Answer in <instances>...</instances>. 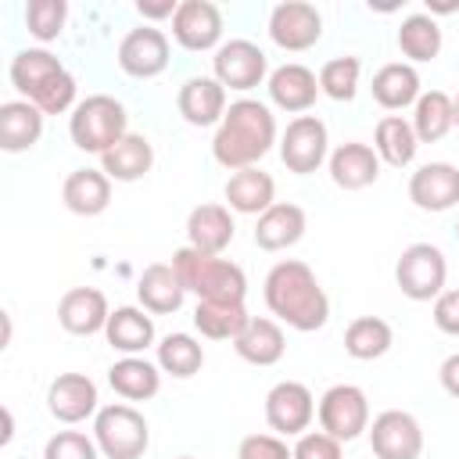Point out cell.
Listing matches in <instances>:
<instances>
[{"label":"cell","mask_w":459,"mask_h":459,"mask_svg":"<svg viewBox=\"0 0 459 459\" xmlns=\"http://www.w3.org/2000/svg\"><path fill=\"white\" fill-rule=\"evenodd\" d=\"M262 294H265V305L276 316V323H283V326H290L298 333L323 330L326 319H330V298H326V290L319 287L316 273L305 262H298V258L276 262L265 273Z\"/></svg>","instance_id":"obj_1"},{"label":"cell","mask_w":459,"mask_h":459,"mask_svg":"<svg viewBox=\"0 0 459 459\" xmlns=\"http://www.w3.org/2000/svg\"><path fill=\"white\" fill-rule=\"evenodd\" d=\"M276 143V118H273V108L255 100V97H240L226 108L222 122L215 126V136H212V158L230 169V172H240V169H251L258 165Z\"/></svg>","instance_id":"obj_2"},{"label":"cell","mask_w":459,"mask_h":459,"mask_svg":"<svg viewBox=\"0 0 459 459\" xmlns=\"http://www.w3.org/2000/svg\"><path fill=\"white\" fill-rule=\"evenodd\" d=\"M11 86L22 93V100L36 104L43 115H65L75 100V75L47 50V47H25L11 57Z\"/></svg>","instance_id":"obj_3"},{"label":"cell","mask_w":459,"mask_h":459,"mask_svg":"<svg viewBox=\"0 0 459 459\" xmlns=\"http://www.w3.org/2000/svg\"><path fill=\"white\" fill-rule=\"evenodd\" d=\"M186 287V294H197V301H244L247 298V276L237 262L222 255H204L194 247H179L169 262Z\"/></svg>","instance_id":"obj_4"},{"label":"cell","mask_w":459,"mask_h":459,"mask_svg":"<svg viewBox=\"0 0 459 459\" xmlns=\"http://www.w3.org/2000/svg\"><path fill=\"white\" fill-rule=\"evenodd\" d=\"M129 133V115L126 104L115 100L111 93H90L82 97L72 115H68V136L79 151L86 154H104L111 151L122 136Z\"/></svg>","instance_id":"obj_5"},{"label":"cell","mask_w":459,"mask_h":459,"mask_svg":"<svg viewBox=\"0 0 459 459\" xmlns=\"http://www.w3.org/2000/svg\"><path fill=\"white\" fill-rule=\"evenodd\" d=\"M93 441L104 459H143L151 448V427L129 402H111L93 416Z\"/></svg>","instance_id":"obj_6"},{"label":"cell","mask_w":459,"mask_h":459,"mask_svg":"<svg viewBox=\"0 0 459 459\" xmlns=\"http://www.w3.org/2000/svg\"><path fill=\"white\" fill-rule=\"evenodd\" d=\"M445 280H448L445 251L430 240L409 244L394 262V283L409 301H434L445 290Z\"/></svg>","instance_id":"obj_7"},{"label":"cell","mask_w":459,"mask_h":459,"mask_svg":"<svg viewBox=\"0 0 459 459\" xmlns=\"http://www.w3.org/2000/svg\"><path fill=\"white\" fill-rule=\"evenodd\" d=\"M316 416H319V430H326L344 445L355 441L362 430H369V398L359 384H333L323 391Z\"/></svg>","instance_id":"obj_8"},{"label":"cell","mask_w":459,"mask_h":459,"mask_svg":"<svg viewBox=\"0 0 459 459\" xmlns=\"http://www.w3.org/2000/svg\"><path fill=\"white\" fill-rule=\"evenodd\" d=\"M330 158V133L319 115H298L280 136V161L294 176H312Z\"/></svg>","instance_id":"obj_9"},{"label":"cell","mask_w":459,"mask_h":459,"mask_svg":"<svg viewBox=\"0 0 459 459\" xmlns=\"http://www.w3.org/2000/svg\"><path fill=\"white\" fill-rule=\"evenodd\" d=\"M212 75L222 82V90L247 93L269 79V57L251 39H226L212 57Z\"/></svg>","instance_id":"obj_10"},{"label":"cell","mask_w":459,"mask_h":459,"mask_svg":"<svg viewBox=\"0 0 459 459\" xmlns=\"http://www.w3.org/2000/svg\"><path fill=\"white\" fill-rule=\"evenodd\" d=\"M269 39L280 50L301 54L323 39V14L308 0H283L269 11Z\"/></svg>","instance_id":"obj_11"},{"label":"cell","mask_w":459,"mask_h":459,"mask_svg":"<svg viewBox=\"0 0 459 459\" xmlns=\"http://www.w3.org/2000/svg\"><path fill=\"white\" fill-rule=\"evenodd\" d=\"M316 398L301 380H280L265 394V423L280 437H301L312 427Z\"/></svg>","instance_id":"obj_12"},{"label":"cell","mask_w":459,"mask_h":459,"mask_svg":"<svg viewBox=\"0 0 459 459\" xmlns=\"http://www.w3.org/2000/svg\"><path fill=\"white\" fill-rule=\"evenodd\" d=\"M369 448H373V459H420L423 427L405 409H384L369 423Z\"/></svg>","instance_id":"obj_13"},{"label":"cell","mask_w":459,"mask_h":459,"mask_svg":"<svg viewBox=\"0 0 459 459\" xmlns=\"http://www.w3.org/2000/svg\"><path fill=\"white\" fill-rule=\"evenodd\" d=\"M172 39L190 50H219L222 47V11L212 0H179L172 14Z\"/></svg>","instance_id":"obj_14"},{"label":"cell","mask_w":459,"mask_h":459,"mask_svg":"<svg viewBox=\"0 0 459 459\" xmlns=\"http://www.w3.org/2000/svg\"><path fill=\"white\" fill-rule=\"evenodd\" d=\"M115 57L129 79H158L169 68V36L154 25H136L122 36Z\"/></svg>","instance_id":"obj_15"},{"label":"cell","mask_w":459,"mask_h":459,"mask_svg":"<svg viewBox=\"0 0 459 459\" xmlns=\"http://www.w3.org/2000/svg\"><path fill=\"white\" fill-rule=\"evenodd\" d=\"M97 384L86 377V373H61L50 380L47 387V412L57 420V423H82L90 416H97Z\"/></svg>","instance_id":"obj_16"},{"label":"cell","mask_w":459,"mask_h":459,"mask_svg":"<svg viewBox=\"0 0 459 459\" xmlns=\"http://www.w3.org/2000/svg\"><path fill=\"white\" fill-rule=\"evenodd\" d=\"M409 201L420 212H448L459 204V169L452 161H427L409 176Z\"/></svg>","instance_id":"obj_17"},{"label":"cell","mask_w":459,"mask_h":459,"mask_svg":"<svg viewBox=\"0 0 459 459\" xmlns=\"http://www.w3.org/2000/svg\"><path fill=\"white\" fill-rule=\"evenodd\" d=\"M265 90H269V100L280 108V111H290V115H305L316 97H319V75L298 61H287L280 68L269 72L265 79Z\"/></svg>","instance_id":"obj_18"},{"label":"cell","mask_w":459,"mask_h":459,"mask_svg":"<svg viewBox=\"0 0 459 459\" xmlns=\"http://www.w3.org/2000/svg\"><path fill=\"white\" fill-rule=\"evenodd\" d=\"M176 108L186 126L204 129V126H219L230 104H226V90L215 75H190L176 93Z\"/></svg>","instance_id":"obj_19"},{"label":"cell","mask_w":459,"mask_h":459,"mask_svg":"<svg viewBox=\"0 0 459 459\" xmlns=\"http://www.w3.org/2000/svg\"><path fill=\"white\" fill-rule=\"evenodd\" d=\"M108 316H111L108 298H104V290H97V287H72V290H65L61 301H57V323H61V330H68V333H75V337L104 333Z\"/></svg>","instance_id":"obj_20"},{"label":"cell","mask_w":459,"mask_h":459,"mask_svg":"<svg viewBox=\"0 0 459 459\" xmlns=\"http://www.w3.org/2000/svg\"><path fill=\"white\" fill-rule=\"evenodd\" d=\"M326 169H330L333 186H341V190H366L380 176V158H377V151L369 143L348 140V143L330 151Z\"/></svg>","instance_id":"obj_21"},{"label":"cell","mask_w":459,"mask_h":459,"mask_svg":"<svg viewBox=\"0 0 459 459\" xmlns=\"http://www.w3.org/2000/svg\"><path fill=\"white\" fill-rule=\"evenodd\" d=\"M237 237V222L226 204H197L186 215V247L204 255H222Z\"/></svg>","instance_id":"obj_22"},{"label":"cell","mask_w":459,"mask_h":459,"mask_svg":"<svg viewBox=\"0 0 459 459\" xmlns=\"http://www.w3.org/2000/svg\"><path fill=\"white\" fill-rule=\"evenodd\" d=\"M308 230L305 208L294 201H276L273 208H265L255 222V244L262 251H287L294 247Z\"/></svg>","instance_id":"obj_23"},{"label":"cell","mask_w":459,"mask_h":459,"mask_svg":"<svg viewBox=\"0 0 459 459\" xmlns=\"http://www.w3.org/2000/svg\"><path fill=\"white\" fill-rule=\"evenodd\" d=\"M222 197H226V208L237 215H262L265 208L276 204V183L269 172L251 165V169H240L226 179Z\"/></svg>","instance_id":"obj_24"},{"label":"cell","mask_w":459,"mask_h":459,"mask_svg":"<svg viewBox=\"0 0 459 459\" xmlns=\"http://www.w3.org/2000/svg\"><path fill=\"white\" fill-rule=\"evenodd\" d=\"M61 201L72 215L93 219L111 204V179L100 169H72L61 186Z\"/></svg>","instance_id":"obj_25"},{"label":"cell","mask_w":459,"mask_h":459,"mask_svg":"<svg viewBox=\"0 0 459 459\" xmlns=\"http://www.w3.org/2000/svg\"><path fill=\"white\" fill-rule=\"evenodd\" d=\"M104 341L122 355H140L154 344V316L140 305H118L108 316Z\"/></svg>","instance_id":"obj_26"},{"label":"cell","mask_w":459,"mask_h":459,"mask_svg":"<svg viewBox=\"0 0 459 459\" xmlns=\"http://www.w3.org/2000/svg\"><path fill=\"white\" fill-rule=\"evenodd\" d=\"M154 165V147L143 133H126L111 151L100 154V172L115 183H136L151 172Z\"/></svg>","instance_id":"obj_27"},{"label":"cell","mask_w":459,"mask_h":459,"mask_svg":"<svg viewBox=\"0 0 459 459\" xmlns=\"http://www.w3.org/2000/svg\"><path fill=\"white\" fill-rule=\"evenodd\" d=\"M183 298H186V287L179 283L176 269L165 265V262L147 265L140 273V280H136V301L151 316H172V312H179Z\"/></svg>","instance_id":"obj_28"},{"label":"cell","mask_w":459,"mask_h":459,"mask_svg":"<svg viewBox=\"0 0 459 459\" xmlns=\"http://www.w3.org/2000/svg\"><path fill=\"white\" fill-rule=\"evenodd\" d=\"M43 111L29 100H4L0 104V147L7 154L32 151L43 136Z\"/></svg>","instance_id":"obj_29"},{"label":"cell","mask_w":459,"mask_h":459,"mask_svg":"<svg viewBox=\"0 0 459 459\" xmlns=\"http://www.w3.org/2000/svg\"><path fill=\"white\" fill-rule=\"evenodd\" d=\"M108 384L126 402H147L161 391V369H158V362H147L143 355H122L111 362Z\"/></svg>","instance_id":"obj_30"},{"label":"cell","mask_w":459,"mask_h":459,"mask_svg":"<svg viewBox=\"0 0 459 459\" xmlns=\"http://www.w3.org/2000/svg\"><path fill=\"white\" fill-rule=\"evenodd\" d=\"M233 351L251 366H276L283 359V351H287L283 326L276 319H269V316H251L244 333L233 341Z\"/></svg>","instance_id":"obj_31"},{"label":"cell","mask_w":459,"mask_h":459,"mask_svg":"<svg viewBox=\"0 0 459 459\" xmlns=\"http://www.w3.org/2000/svg\"><path fill=\"white\" fill-rule=\"evenodd\" d=\"M369 90H373V100H377L384 111H402V108L416 104L420 93H423V90H420V72H416V65H409V61H391V65L377 68Z\"/></svg>","instance_id":"obj_32"},{"label":"cell","mask_w":459,"mask_h":459,"mask_svg":"<svg viewBox=\"0 0 459 459\" xmlns=\"http://www.w3.org/2000/svg\"><path fill=\"white\" fill-rule=\"evenodd\" d=\"M373 151L380 158V165H391V169H409L416 161V151H420V140H416V129L409 118L402 115H384L373 129Z\"/></svg>","instance_id":"obj_33"},{"label":"cell","mask_w":459,"mask_h":459,"mask_svg":"<svg viewBox=\"0 0 459 459\" xmlns=\"http://www.w3.org/2000/svg\"><path fill=\"white\" fill-rule=\"evenodd\" d=\"M247 323L251 316L244 301H197L194 308V326L208 341H237Z\"/></svg>","instance_id":"obj_34"},{"label":"cell","mask_w":459,"mask_h":459,"mask_svg":"<svg viewBox=\"0 0 459 459\" xmlns=\"http://www.w3.org/2000/svg\"><path fill=\"white\" fill-rule=\"evenodd\" d=\"M412 129L420 143H437L448 136V129H455V108L452 97L445 90H427L420 93V100L412 104Z\"/></svg>","instance_id":"obj_35"},{"label":"cell","mask_w":459,"mask_h":459,"mask_svg":"<svg viewBox=\"0 0 459 459\" xmlns=\"http://www.w3.org/2000/svg\"><path fill=\"white\" fill-rule=\"evenodd\" d=\"M391 344H394V330L380 316H355L344 330V351L359 362H373V359L387 355Z\"/></svg>","instance_id":"obj_36"},{"label":"cell","mask_w":459,"mask_h":459,"mask_svg":"<svg viewBox=\"0 0 459 459\" xmlns=\"http://www.w3.org/2000/svg\"><path fill=\"white\" fill-rule=\"evenodd\" d=\"M441 25L434 14L420 11V14H409L402 18L398 25V50L409 57V65H423V61H434L441 54Z\"/></svg>","instance_id":"obj_37"},{"label":"cell","mask_w":459,"mask_h":459,"mask_svg":"<svg viewBox=\"0 0 459 459\" xmlns=\"http://www.w3.org/2000/svg\"><path fill=\"white\" fill-rule=\"evenodd\" d=\"M204 366V348L197 337L190 333H165L158 341V369L176 377V380H186L194 373H201Z\"/></svg>","instance_id":"obj_38"},{"label":"cell","mask_w":459,"mask_h":459,"mask_svg":"<svg viewBox=\"0 0 459 459\" xmlns=\"http://www.w3.org/2000/svg\"><path fill=\"white\" fill-rule=\"evenodd\" d=\"M359 75H362V61H359L355 54L330 57V61L319 68V93H326V97L337 100V104H348V100H355V93H359Z\"/></svg>","instance_id":"obj_39"},{"label":"cell","mask_w":459,"mask_h":459,"mask_svg":"<svg viewBox=\"0 0 459 459\" xmlns=\"http://www.w3.org/2000/svg\"><path fill=\"white\" fill-rule=\"evenodd\" d=\"M65 22H68V4L65 0H29L25 4V29L39 43L57 39L65 32Z\"/></svg>","instance_id":"obj_40"},{"label":"cell","mask_w":459,"mask_h":459,"mask_svg":"<svg viewBox=\"0 0 459 459\" xmlns=\"http://www.w3.org/2000/svg\"><path fill=\"white\" fill-rule=\"evenodd\" d=\"M43 459H100V448L93 434L82 430H57L43 445Z\"/></svg>","instance_id":"obj_41"},{"label":"cell","mask_w":459,"mask_h":459,"mask_svg":"<svg viewBox=\"0 0 459 459\" xmlns=\"http://www.w3.org/2000/svg\"><path fill=\"white\" fill-rule=\"evenodd\" d=\"M237 459H294L280 434H247L237 445Z\"/></svg>","instance_id":"obj_42"},{"label":"cell","mask_w":459,"mask_h":459,"mask_svg":"<svg viewBox=\"0 0 459 459\" xmlns=\"http://www.w3.org/2000/svg\"><path fill=\"white\" fill-rule=\"evenodd\" d=\"M290 452H294V459H344L341 441L330 437L326 430H305Z\"/></svg>","instance_id":"obj_43"},{"label":"cell","mask_w":459,"mask_h":459,"mask_svg":"<svg viewBox=\"0 0 459 459\" xmlns=\"http://www.w3.org/2000/svg\"><path fill=\"white\" fill-rule=\"evenodd\" d=\"M434 326L448 337H459V290H441L434 298Z\"/></svg>","instance_id":"obj_44"},{"label":"cell","mask_w":459,"mask_h":459,"mask_svg":"<svg viewBox=\"0 0 459 459\" xmlns=\"http://www.w3.org/2000/svg\"><path fill=\"white\" fill-rule=\"evenodd\" d=\"M176 0H161V4H151V0H140L136 4V14L143 18V25H151V22H161V18H169L172 22V14H176Z\"/></svg>","instance_id":"obj_45"},{"label":"cell","mask_w":459,"mask_h":459,"mask_svg":"<svg viewBox=\"0 0 459 459\" xmlns=\"http://www.w3.org/2000/svg\"><path fill=\"white\" fill-rule=\"evenodd\" d=\"M437 377H441V387H445L452 398H459V351H452V355L441 362Z\"/></svg>","instance_id":"obj_46"},{"label":"cell","mask_w":459,"mask_h":459,"mask_svg":"<svg viewBox=\"0 0 459 459\" xmlns=\"http://www.w3.org/2000/svg\"><path fill=\"white\" fill-rule=\"evenodd\" d=\"M452 108H455V129H459V93L452 97Z\"/></svg>","instance_id":"obj_47"},{"label":"cell","mask_w":459,"mask_h":459,"mask_svg":"<svg viewBox=\"0 0 459 459\" xmlns=\"http://www.w3.org/2000/svg\"><path fill=\"white\" fill-rule=\"evenodd\" d=\"M176 459H194V455H176Z\"/></svg>","instance_id":"obj_48"},{"label":"cell","mask_w":459,"mask_h":459,"mask_svg":"<svg viewBox=\"0 0 459 459\" xmlns=\"http://www.w3.org/2000/svg\"><path fill=\"white\" fill-rule=\"evenodd\" d=\"M455 237H459V222H455Z\"/></svg>","instance_id":"obj_49"}]
</instances>
